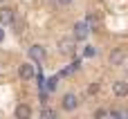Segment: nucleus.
Here are the masks:
<instances>
[{"instance_id": "obj_1", "label": "nucleus", "mask_w": 128, "mask_h": 119, "mask_svg": "<svg viewBox=\"0 0 128 119\" xmlns=\"http://www.w3.org/2000/svg\"><path fill=\"white\" fill-rule=\"evenodd\" d=\"M58 52H61L63 56H74V54H76V40H74L72 36L61 38V40H58Z\"/></svg>"}, {"instance_id": "obj_2", "label": "nucleus", "mask_w": 128, "mask_h": 119, "mask_svg": "<svg viewBox=\"0 0 128 119\" xmlns=\"http://www.w3.org/2000/svg\"><path fill=\"white\" fill-rule=\"evenodd\" d=\"M90 36V25L86 22V20H79L76 25H74V32H72V38L74 40H86Z\"/></svg>"}, {"instance_id": "obj_3", "label": "nucleus", "mask_w": 128, "mask_h": 119, "mask_svg": "<svg viewBox=\"0 0 128 119\" xmlns=\"http://www.w3.org/2000/svg\"><path fill=\"white\" fill-rule=\"evenodd\" d=\"M61 108H63L65 112H72V110H76V108H79V97H76L74 92H68V94H63V99H61Z\"/></svg>"}, {"instance_id": "obj_4", "label": "nucleus", "mask_w": 128, "mask_h": 119, "mask_svg": "<svg viewBox=\"0 0 128 119\" xmlns=\"http://www.w3.org/2000/svg\"><path fill=\"white\" fill-rule=\"evenodd\" d=\"M112 94L115 97H128V79H119L112 83Z\"/></svg>"}, {"instance_id": "obj_5", "label": "nucleus", "mask_w": 128, "mask_h": 119, "mask_svg": "<svg viewBox=\"0 0 128 119\" xmlns=\"http://www.w3.org/2000/svg\"><path fill=\"white\" fill-rule=\"evenodd\" d=\"M124 61H126V52L124 50H112L110 54H108V63L110 65H124Z\"/></svg>"}, {"instance_id": "obj_6", "label": "nucleus", "mask_w": 128, "mask_h": 119, "mask_svg": "<svg viewBox=\"0 0 128 119\" xmlns=\"http://www.w3.org/2000/svg\"><path fill=\"white\" fill-rule=\"evenodd\" d=\"M29 58L36 61V63H43L45 61V47L43 45H32L29 47Z\"/></svg>"}, {"instance_id": "obj_7", "label": "nucleus", "mask_w": 128, "mask_h": 119, "mask_svg": "<svg viewBox=\"0 0 128 119\" xmlns=\"http://www.w3.org/2000/svg\"><path fill=\"white\" fill-rule=\"evenodd\" d=\"M18 76H20L22 81H32V79H34V65H32V63H22V65L18 68Z\"/></svg>"}, {"instance_id": "obj_8", "label": "nucleus", "mask_w": 128, "mask_h": 119, "mask_svg": "<svg viewBox=\"0 0 128 119\" xmlns=\"http://www.w3.org/2000/svg\"><path fill=\"white\" fill-rule=\"evenodd\" d=\"M0 22H2V25H11V22H14V9L2 7V9H0Z\"/></svg>"}, {"instance_id": "obj_9", "label": "nucleus", "mask_w": 128, "mask_h": 119, "mask_svg": "<svg viewBox=\"0 0 128 119\" xmlns=\"http://www.w3.org/2000/svg\"><path fill=\"white\" fill-rule=\"evenodd\" d=\"M16 117H18V119H29V117H32V108L20 104V106L16 108Z\"/></svg>"}, {"instance_id": "obj_10", "label": "nucleus", "mask_w": 128, "mask_h": 119, "mask_svg": "<svg viewBox=\"0 0 128 119\" xmlns=\"http://www.w3.org/2000/svg\"><path fill=\"white\" fill-rule=\"evenodd\" d=\"M79 68H81V61L76 58V61H72V63H70V68H65V70L61 72V76H70V74H74Z\"/></svg>"}, {"instance_id": "obj_11", "label": "nucleus", "mask_w": 128, "mask_h": 119, "mask_svg": "<svg viewBox=\"0 0 128 119\" xmlns=\"http://www.w3.org/2000/svg\"><path fill=\"white\" fill-rule=\"evenodd\" d=\"M86 22H88V25H90V29H92V27H97V25H99V18L90 11V14H88V18H86Z\"/></svg>"}, {"instance_id": "obj_12", "label": "nucleus", "mask_w": 128, "mask_h": 119, "mask_svg": "<svg viewBox=\"0 0 128 119\" xmlns=\"http://www.w3.org/2000/svg\"><path fill=\"white\" fill-rule=\"evenodd\" d=\"M40 117H45V119H52V117H56V112H54L52 108H40Z\"/></svg>"}, {"instance_id": "obj_13", "label": "nucleus", "mask_w": 128, "mask_h": 119, "mask_svg": "<svg viewBox=\"0 0 128 119\" xmlns=\"http://www.w3.org/2000/svg\"><path fill=\"white\" fill-rule=\"evenodd\" d=\"M97 92H99V83H97V81H92V83L88 86V94L92 97V94H97Z\"/></svg>"}, {"instance_id": "obj_14", "label": "nucleus", "mask_w": 128, "mask_h": 119, "mask_svg": "<svg viewBox=\"0 0 128 119\" xmlns=\"http://www.w3.org/2000/svg\"><path fill=\"white\" fill-rule=\"evenodd\" d=\"M56 83H58V76H52V79L47 81V90H54V88H56Z\"/></svg>"}, {"instance_id": "obj_15", "label": "nucleus", "mask_w": 128, "mask_h": 119, "mask_svg": "<svg viewBox=\"0 0 128 119\" xmlns=\"http://www.w3.org/2000/svg\"><path fill=\"white\" fill-rule=\"evenodd\" d=\"M94 117H110V112H108V110H97Z\"/></svg>"}, {"instance_id": "obj_16", "label": "nucleus", "mask_w": 128, "mask_h": 119, "mask_svg": "<svg viewBox=\"0 0 128 119\" xmlns=\"http://www.w3.org/2000/svg\"><path fill=\"white\" fill-rule=\"evenodd\" d=\"M94 52H97L94 47H86V56H94Z\"/></svg>"}, {"instance_id": "obj_17", "label": "nucleus", "mask_w": 128, "mask_h": 119, "mask_svg": "<svg viewBox=\"0 0 128 119\" xmlns=\"http://www.w3.org/2000/svg\"><path fill=\"white\" fill-rule=\"evenodd\" d=\"M72 0H56V4H61V7H65V4H70Z\"/></svg>"}, {"instance_id": "obj_18", "label": "nucleus", "mask_w": 128, "mask_h": 119, "mask_svg": "<svg viewBox=\"0 0 128 119\" xmlns=\"http://www.w3.org/2000/svg\"><path fill=\"white\" fill-rule=\"evenodd\" d=\"M2 40H4V29L0 27V43H2Z\"/></svg>"}, {"instance_id": "obj_19", "label": "nucleus", "mask_w": 128, "mask_h": 119, "mask_svg": "<svg viewBox=\"0 0 128 119\" xmlns=\"http://www.w3.org/2000/svg\"><path fill=\"white\" fill-rule=\"evenodd\" d=\"M126 79H128V65H126Z\"/></svg>"}, {"instance_id": "obj_20", "label": "nucleus", "mask_w": 128, "mask_h": 119, "mask_svg": "<svg viewBox=\"0 0 128 119\" xmlns=\"http://www.w3.org/2000/svg\"><path fill=\"white\" fill-rule=\"evenodd\" d=\"M0 2H4V0H0Z\"/></svg>"}]
</instances>
